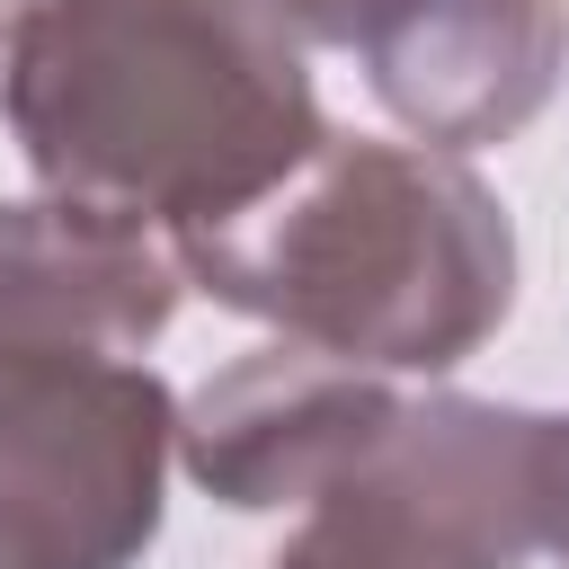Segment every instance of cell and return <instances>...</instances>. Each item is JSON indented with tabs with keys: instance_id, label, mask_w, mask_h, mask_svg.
<instances>
[{
	"instance_id": "cell-8",
	"label": "cell",
	"mask_w": 569,
	"mask_h": 569,
	"mask_svg": "<svg viewBox=\"0 0 569 569\" xmlns=\"http://www.w3.org/2000/svg\"><path fill=\"white\" fill-rule=\"evenodd\" d=\"M373 9H382V0H267V18H276L293 44H329V53H347Z\"/></svg>"
},
{
	"instance_id": "cell-10",
	"label": "cell",
	"mask_w": 569,
	"mask_h": 569,
	"mask_svg": "<svg viewBox=\"0 0 569 569\" xmlns=\"http://www.w3.org/2000/svg\"><path fill=\"white\" fill-rule=\"evenodd\" d=\"M27 9H36V0H0V36H9V27L27 18Z\"/></svg>"
},
{
	"instance_id": "cell-6",
	"label": "cell",
	"mask_w": 569,
	"mask_h": 569,
	"mask_svg": "<svg viewBox=\"0 0 569 569\" xmlns=\"http://www.w3.org/2000/svg\"><path fill=\"white\" fill-rule=\"evenodd\" d=\"M347 53L409 142L480 151L551 107L569 71V0H382Z\"/></svg>"
},
{
	"instance_id": "cell-1",
	"label": "cell",
	"mask_w": 569,
	"mask_h": 569,
	"mask_svg": "<svg viewBox=\"0 0 569 569\" xmlns=\"http://www.w3.org/2000/svg\"><path fill=\"white\" fill-rule=\"evenodd\" d=\"M0 124L44 196L169 240L329 142L267 0H36L0 36Z\"/></svg>"
},
{
	"instance_id": "cell-7",
	"label": "cell",
	"mask_w": 569,
	"mask_h": 569,
	"mask_svg": "<svg viewBox=\"0 0 569 569\" xmlns=\"http://www.w3.org/2000/svg\"><path fill=\"white\" fill-rule=\"evenodd\" d=\"M187 276L160 231L62 196H0V382L44 365H142Z\"/></svg>"
},
{
	"instance_id": "cell-4",
	"label": "cell",
	"mask_w": 569,
	"mask_h": 569,
	"mask_svg": "<svg viewBox=\"0 0 569 569\" xmlns=\"http://www.w3.org/2000/svg\"><path fill=\"white\" fill-rule=\"evenodd\" d=\"M178 400L151 365L0 382V569H133L160 533Z\"/></svg>"
},
{
	"instance_id": "cell-5",
	"label": "cell",
	"mask_w": 569,
	"mask_h": 569,
	"mask_svg": "<svg viewBox=\"0 0 569 569\" xmlns=\"http://www.w3.org/2000/svg\"><path fill=\"white\" fill-rule=\"evenodd\" d=\"M400 400L409 391H391V373L276 338L231 356L178 400V471L240 516L320 507L382 453V436L400 427Z\"/></svg>"
},
{
	"instance_id": "cell-3",
	"label": "cell",
	"mask_w": 569,
	"mask_h": 569,
	"mask_svg": "<svg viewBox=\"0 0 569 569\" xmlns=\"http://www.w3.org/2000/svg\"><path fill=\"white\" fill-rule=\"evenodd\" d=\"M542 551V409L418 391L267 569H516Z\"/></svg>"
},
{
	"instance_id": "cell-9",
	"label": "cell",
	"mask_w": 569,
	"mask_h": 569,
	"mask_svg": "<svg viewBox=\"0 0 569 569\" xmlns=\"http://www.w3.org/2000/svg\"><path fill=\"white\" fill-rule=\"evenodd\" d=\"M542 551L569 569V418H542Z\"/></svg>"
},
{
	"instance_id": "cell-2",
	"label": "cell",
	"mask_w": 569,
	"mask_h": 569,
	"mask_svg": "<svg viewBox=\"0 0 569 569\" xmlns=\"http://www.w3.org/2000/svg\"><path fill=\"white\" fill-rule=\"evenodd\" d=\"M178 276L284 347L365 373H453L516 311V222L462 151L329 133L231 222L169 240Z\"/></svg>"
}]
</instances>
